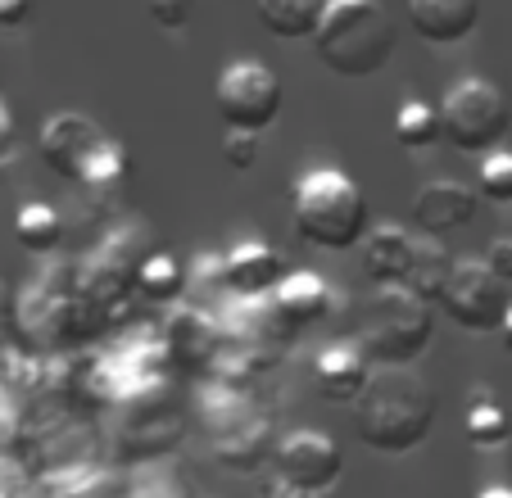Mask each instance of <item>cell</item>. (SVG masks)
<instances>
[{
    "label": "cell",
    "instance_id": "obj_1",
    "mask_svg": "<svg viewBox=\"0 0 512 498\" xmlns=\"http://www.w3.org/2000/svg\"><path fill=\"white\" fill-rule=\"evenodd\" d=\"M358 408V440L377 453H413L435 426V394L408 367H372Z\"/></svg>",
    "mask_w": 512,
    "mask_h": 498
},
{
    "label": "cell",
    "instance_id": "obj_2",
    "mask_svg": "<svg viewBox=\"0 0 512 498\" xmlns=\"http://www.w3.org/2000/svg\"><path fill=\"white\" fill-rule=\"evenodd\" d=\"M309 41L336 77H372L395 59L399 32L381 0H327Z\"/></svg>",
    "mask_w": 512,
    "mask_h": 498
},
{
    "label": "cell",
    "instance_id": "obj_3",
    "mask_svg": "<svg viewBox=\"0 0 512 498\" xmlns=\"http://www.w3.org/2000/svg\"><path fill=\"white\" fill-rule=\"evenodd\" d=\"M290 218L300 240H309L313 249H331V254H345V249L363 245L368 236V195L340 168H313L295 182L290 191Z\"/></svg>",
    "mask_w": 512,
    "mask_h": 498
},
{
    "label": "cell",
    "instance_id": "obj_4",
    "mask_svg": "<svg viewBox=\"0 0 512 498\" xmlns=\"http://www.w3.org/2000/svg\"><path fill=\"white\" fill-rule=\"evenodd\" d=\"M41 159L55 177L78 186H114L127 177V150L105 136V127L87 114H55L41 127Z\"/></svg>",
    "mask_w": 512,
    "mask_h": 498
},
{
    "label": "cell",
    "instance_id": "obj_5",
    "mask_svg": "<svg viewBox=\"0 0 512 498\" xmlns=\"http://www.w3.org/2000/svg\"><path fill=\"white\" fill-rule=\"evenodd\" d=\"M431 336H435V313L422 299H413L408 290H377L358 349H363V358L372 367H408L426 354Z\"/></svg>",
    "mask_w": 512,
    "mask_h": 498
},
{
    "label": "cell",
    "instance_id": "obj_6",
    "mask_svg": "<svg viewBox=\"0 0 512 498\" xmlns=\"http://www.w3.org/2000/svg\"><path fill=\"white\" fill-rule=\"evenodd\" d=\"M512 127V109L494 82L485 77H458L440 100V141L463 154H490Z\"/></svg>",
    "mask_w": 512,
    "mask_h": 498
},
{
    "label": "cell",
    "instance_id": "obj_7",
    "mask_svg": "<svg viewBox=\"0 0 512 498\" xmlns=\"http://www.w3.org/2000/svg\"><path fill=\"white\" fill-rule=\"evenodd\" d=\"M281 77L272 73L259 59H236L218 73V87H213V100H218V114L232 132H268L281 114Z\"/></svg>",
    "mask_w": 512,
    "mask_h": 498
},
{
    "label": "cell",
    "instance_id": "obj_8",
    "mask_svg": "<svg viewBox=\"0 0 512 498\" xmlns=\"http://www.w3.org/2000/svg\"><path fill=\"white\" fill-rule=\"evenodd\" d=\"M508 304H512L508 281L494 277L481 259H454L445 290H440V313L449 322L463 326V331H476V336H490V331H499Z\"/></svg>",
    "mask_w": 512,
    "mask_h": 498
},
{
    "label": "cell",
    "instance_id": "obj_9",
    "mask_svg": "<svg viewBox=\"0 0 512 498\" xmlns=\"http://www.w3.org/2000/svg\"><path fill=\"white\" fill-rule=\"evenodd\" d=\"M272 467H277L281 485L295 494H327L345 471V453L322 431H295L272 449Z\"/></svg>",
    "mask_w": 512,
    "mask_h": 498
},
{
    "label": "cell",
    "instance_id": "obj_10",
    "mask_svg": "<svg viewBox=\"0 0 512 498\" xmlns=\"http://www.w3.org/2000/svg\"><path fill=\"white\" fill-rule=\"evenodd\" d=\"M286 254L268 240H241V245L227 249L223 259V286L232 290L236 299H263L281 286L286 277Z\"/></svg>",
    "mask_w": 512,
    "mask_h": 498
},
{
    "label": "cell",
    "instance_id": "obj_11",
    "mask_svg": "<svg viewBox=\"0 0 512 498\" xmlns=\"http://www.w3.org/2000/svg\"><path fill=\"white\" fill-rule=\"evenodd\" d=\"M476 200H481V195L463 182H426L422 191L413 195V227L431 240L454 236V231L472 227Z\"/></svg>",
    "mask_w": 512,
    "mask_h": 498
},
{
    "label": "cell",
    "instance_id": "obj_12",
    "mask_svg": "<svg viewBox=\"0 0 512 498\" xmlns=\"http://www.w3.org/2000/svg\"><path fill=\"white\" fill-rule=\"evenodd\" d=\"M417 245L404 227L395 222H381V227H368L363 236V277L372 281L377 290H404L408 272L417 263Z\"/></svg>",
    "mask_w": 512,
    "mask_h": 498
},
{
    "label": "cell",
    "instance_id": "obj_13",
    "mask_svg": "<svg viewBox=\"0 0 512 498\" xmlns=\"http://www.w3.org/2000/svg\"><path fill=\"white\" fill-rule=\"evenodd\" d=\"M481 23V0H408V28L426 46H463Z\"/></svg>",
    "mask_w": 512,
    "mask_h": 498
},
{
    "label": "cell",
    "instance_id": "obj_14",
    "mask_svg": "<svg viewBox=\"0 0 512 498\" xmlns=\"http://www.w3.org/2000/svg\"><path fill=\"white\" fill-rule=\"evenodd\" d=\"M368 381H372V363L363 358V349L345 345V340L327 345L318 354V363H313V385H318V394L327 403H358Z\"/></svg>",
    "mask_w": 512,
    "mask_h": 498
},
{
    "label": "cell",
    "instance_id": "obj_15",
    "mask_svg": "<svg viewBox=\"0 0 512 498\" xmlns=\"http://www.w3.org/2000/svg\"><path fill=\"white\" fill-rule=\"evenodd\" d=\"M331 304H336L331 286L318 277V272H309V268L286 272V277H281V286L272 290V308H277V317H281L286 326H295V331L327 322V317H331Z\"/></svg>",
    "mask_w": 512,
    "mask_h": 498
},
{
    "label": "cell",
    "instance_id": "obj_16",
    "mask_svg": "<svg viewBox=\"0 0 512 498\" xmlns=\"http://www.w3.org/2000/svg\"><path fill=\"white\" fill-rule=\"evenodd\" d=\"M254 10L277 41H304L318 32L327 0H254Z\"/></svg>",
    "mask_w": 512,
    "mask_h": 498
},
{
    "label": "cell",
    "instance_id": "obj_17",
    "mask_svg": "<svg viewBox=\"0 0 512 498\" xmlns=\"http://www.w3.org/2000/svg\"><path fill=\"white\" fill-rule=\"evenodd\" d=\"M136 290H141L145 304L168 308L186 295V272L173 254H150V259L136 263Z\"/></svg>",
    "mask_w": 512,
    "mask_h": 498
},
{
    "label": "cell",
    "instance_id": "obj_18",
    "mask_svg": "<svg viewBox=\"0 0 512 498\" xmlns=\"http://www.w3.org/2000/svg\"><path fill=\"white\" fill-rule=\"evenodd\" d=\"M463 431L467 440L476 444V449H503V444L512 440V417L508 408H503L494 394H472V403H467V417H463Z\"/></svg>",
    "mask_w": 512,
    "mask_h": 498
},
{
    "label": "cell",
    "instance_id": "obj_19",
    "mask_svg": "<svg viewBox=\"0 0 512 498\" xmlns=\"http://www.w3.org/2000/svg\"><path fill=\"white\" fill-rule=\"evenodd\" d=\"M14 240H19L28 254H55L59 240H64V218H59L50 204L28 200L14 213Z\"/></svg>",
    "mask_w": 512,
    "mask_h": 498
},
{
    "label": "cell",
    "instance_id": "obj_20",
    "mask_svg": "<svg viewBox=\"0 0 512 498\" xmlns=\"http://www.w3.org/2000/svg\"><path fill=\"white\" fill-rule=\"evenodd\" d=\"M449 268H454V259L445 254V245H440V240H422V245H417V263H413V272H408L404 290L413 299H422L426 308H435V304H440V290H445V281H449Z\"/></svg>",
    "mask_w": 512,
    "mask_h": 498
},
{
    "label": "cell",
    "instance_id": "obj_21",
    "mask_svg": "<svg viewBox=\"0 0 512 498\" xmlns=\"http://www.w3.org/2000/svg\"><path fill=\"white\" fill-rule=\"evenodd\" d=\"M395 141L404 150H431L440 145V109L426 100H404L395 109Z\"/></svg>",
    "mask_w": 512,
    "mask_h": 498
},
{
    "label": "cell",
    "instance_id": "obj_22",
    "mask_svg": "<svg viewBox=\"0 0 512 498\" xmlns=\"http://www.w3.org/2000/svg\"><path fill=\"white\" fill-rule=\"evenodd\" d=\"M476 195L490 200V204H512V150L481 154V168H476Z\"/></svg>",
    "mask_w": 512,
    "mask_h": 498
},
{
    "label": "cell",
    "instance_id": "obj_23",
    "mask_svg": "<svg viewBox=\"0 0 512 498\" xmlns=\"http://www.w3.org/2000/svg\"><path fill=\"white\" fill-rule=\"evenodd\" d=\"M259 154H263V145L254 132H227L223 136V159L232 173H250L254 163H259Z\"/></svg>",
    "mask_w": 512,
    "mask_h": 498
},
{
    "label": "cell",
    "instance_id": "obj_24",
    "mask_svg": "<svg viewBox=\"0 0 512 498\" xmlns=\"http://www.w3.org/2000/svg\"><path fill=\"white\" fill-rule=\"evenodd\" d=\"M191 10H195V0H145L150 23L164 32H182L186 23H191Z\"/></svg>",
    "mask_w": 512,
    "mask_h": 498
},
{
    "label": "cell",
    "instance_id": "obj_25",
    "mask_svg": "<svg viewBox=\"0 0 512 498\" xmlns=\"http://www.w3.org/2000/svg\"><path fill=\"white\" fill-rule=\"evenodd\" d=\"M481 263H485V268H490L499 281H508V286H512V236H494L490 245H485Z\"/></svg>",
    "mask_w": 512,
    "mask_h": 498
},
{
    "label": "cell",
    "instance_id": "obj_26",
    "mask_svg": "<svg viewBox=\"0 0 512 498\" xmlns=\"http://www.w3.org/2000/svg\"><path fill=\"white\" fill-rule=\"evenodd\" d=\"M32 14V0H0V28H23Z\"/></svg>",
    "mask_w": 512,
    "mask_h": 498
},
{
    "label": "cell",
    "instance_id": "obj_27",
    "mask_svg": "<svg viewBox=\"0 0 512 498\" xmlns=\"http://www.w3.org/2000/svg\"><path fill=\"white\" fill-rule=\"evenodd\" d=\"M499 340H503V349H508V358H512V304H508V313H503V322H499Z\"/></svg>",
    "mask_w": 512,
    "mask_h": 498
},
{
    "label": "cell",
    "instance_id": "obj_28",
    "mask_svg": "<svg viewBox=\"0 0 512 498\" xmlns=\"http://www.w3.org/2000/svg\"><path fill=\"white\" fill-rule=\"evenodd\" d=\"M476 498H512V485H485Z\"/></svg>",
    "mask_w": 512,
    "mask_h": 498
},
{
    "label": "cell",
    "instance_id": "obj_29",
    "mask_svg": "<svg viewBox=\"0 0 512 498\" xmlns=\"http://www.w3.org/2000/svg\"><path fill=\"white\" fill-rule=\"evenodd\" d=\"M0 313H5V281H0Z\"/></svg>",
    "mask_w": 512,
    "mask_h": 498
},
{
    "label": "cell",
    "instance_id": "obj_30",
    "mask_svg": "<svg viewBox=\"0 0 512 498\" xmlns=\"http://www.w3.org/2000/svg\"><path fill=\"white\" fill-rule=\"evenodd\" d=\"M0 109H5V87H0Z\"/></svg>",
    "mask_w": 512,
    "mask_h": 498
}]
</instances>
